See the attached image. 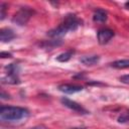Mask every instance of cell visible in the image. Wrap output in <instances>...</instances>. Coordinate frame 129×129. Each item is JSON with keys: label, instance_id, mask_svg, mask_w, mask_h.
Wrapping results in <instances>:
<instances>
[{"label": "cell", "instance_id": "obj_1", "mask_svg": "<svg viewBox=\"0 0 129 129\" xmlns=\"http://www.w3.org/2000/svg\"><path fill=\"white\" fill-rule=\"evenodd\" d=\"M29 112L22 107L2 106L0 109V119L7 122H16L28 117Z\"/></svg>", "mask_w": 129, "mask_h": 129}, {"label": "cell", "instance_id": "obj_2", "mask_svg": "<svg viewBox=\"0 0 129 129\" xmlns=\"http://www.w3.org/2000/svg\"><path fill=\"white\" fill-rule=\"evenodd\" d=\"M33 14V10L29 7H21L13 16L12 18V22L19 25V26H23L25 25L28 20L30 19V17Z\"/></svg>", "mask_w": 129, "mask_h": 129}, {"label": "cell", "instance_id": "obj_3", "mask_svg": "<svg viewBox=\"0 0 129 129\" xmlns=\"http://www.w3.org/2000/svg\"><path fill=\"white\" fill-rule=\"evenodd\" d=\"M81 23L82 21L75 14H67L60 24L64 27L67 31H74L81 25Z\"/></svg>", "mask_w": 129, "mask_h": 129}, {"label": "cell", "instance_id": "obj_4", "mask_svg": "<svg viewBox=\"0 0 129 129\" xmlns=\"http://www.w3.org/2000/svg\"><path fill=\"white\" fill-rule=\"evenodd\" d=\"M60 102L67 108H69V109H71V110H73L75 112H78V113H81V114H88V111L83 106H81L79 103H77V102H75L73 100H70L68 98H61Z\"/></svg>", "mask_w": 129, "mask_h": 129}, {"label": "cell", "instance_id": "obj_5", "mask_svg": "<svg viewBox=\"0 0 129 129\" xmlns=\"http://www.w3.org/2000/svg\"><path fill=\"white\" fill-rule=\"evenodd\" d=\"M114 36V31L109 28H103L100 29L97 33V38L100 44H106L108 43L111 38Z\"/></svg>", "mask_w": 129, "mask_h": 129}, {"label": "cell", "instance_id": "obj_6", "mask_svg": "<svg viewBox=\"0 0 129 129\" xmlns=\"http://www.w3.org/2000/svg\"><path fill=\"white\" fill-rule=\"evenodd\" d=\"M60 92L64 93V94H75L78 92H81L83 90L82 86L79 85H72V84H62L60 86H58L57 88Z\"/></svg>", "mask_w": 129, "mask_h": 129}, {"label": "cell", "instance_id": "obj_7", "mask_svg": "<svg viewBox=\"0 0 129 129\" xmlns=\"http://www.w3.org/2000/svg\"><path fill=\"white\" fill-rule=\"evenodd\" d=\"M15 38V33L10 28H2L0 30V40L2 42H7Z\"/></svg>", "mask_w": 129, "mask_h": 129}, {"label": "cell", "instance_id": "obj_8", "mask_svg": "<svg viewBox=\"0 0 129 129\" xmlns=\"http://www.w3.org/2000/svg\"><path fill=\"white\" fill-rule=\"evenodd\" d=\"M100 60V56L96 55V54H92V55H84L80 58V61L85 64V66H94L96 63H98Z\"/></svg>", "mask_w": 129, "mask_h": 129}, {"label": "cell", "instance_id": "obj_9", "mask_svg": "<svg viewBox=\"0 0 129 129\" xmlns=\"http://www.w3.org/2000/svg\"><path fill=\"white\" fill-rule=\"evenodd\" d=\"M108 18V13L104 9H97L93 14V20L95 22H105Z\"/></svg>", "mask_w": 129, "mask_h": 129}, {"label": "cell", "instance_id": "obj_10", "mask_svg": "<svg viewBox=\"0 0 129 129\" xmlns=\"http://www.w3.org/2000/svg\"><path fill=\"white\" fill-rule=\"evenodd\" d=\"M67 32H68V31H67V30L64 29V27L60 24V25H58L57 27H55V28L49 30V31L47 32V35L50 36V37H60V36L64 35Z\"/></svg>", "mask_w": 129, "mask_h": 129}, {"label": "cell", "instance_id": "obj_11", "mask_svg": "<svg viewBox=\"0 0 129 129\" xmlns=\"http://www.w3.org/2000/svg\"><path fill=\"white\" fill-rule=\"evenodd\" d=\"M2 83L10 84V85H17L20 83V79H19V76L17 75H6L4 78H2Z\"/></svg>", "mask_w": 129, "mask_h": 129}, {"label": "cell", "instance_id": "obj_12", "mask_svg": "<svg viewBox=\"0 0 129 129\" xmlns=\"http://www.w3.org/2000/svg\"><path fill=\"white\" fill-rule=\"evenodd\" d=\"M111 67L114 69H127L129 68V59H119L111 62Z\"/></svg>", "mask_w": 129, "mask_h": 129}, {"label": "cell", "instance_id": "obj_13", "mask_svg": "<svg viewBox=\"0 0 129 129\" xmlns=\"http://www.w3.org/2000/svg\"><path fill=\"white\" fill-rule=\"evenodd\" d=\"M5 71H6V75H17V76H19L20 68L16 63H10L5 68Z\"/></svg>", "mask_w": 129, "mask_h": 129}, {"label": "cell", "instance_id": "obj_14", "mask_svg": "<svg viewBox=\"0 0 129 129\" xmlns=\"http://www.w3.org/2000/svg\"><path fill=\"white\" fill-rule=\"evenodd\" d=\"M74 52H75L74 50H68L66 52H62V53H60V54H58L56 56V60L60 61V62H66V61L71 59V57L73 56Z\"/></svg>", "mask_w": 129, "mask_h": 129}, {"label": "cell", "instance_id": "obj_15", "mask_svg": "<svg viewBox=\"0 0 129 129\" xmlns=\"http://www.w3.org/2000/svg\"><path fill=\"white\" fill-rule=\"evenodd\" d=\"M118 122L119 123H122V124L128 123L129 122V112H126V113L122 114L121 116H119L118 117Z\"/></svg>", "mask_w": 129, "mask_h": 129}, {"label": "cell", "instance_id": "obj_16", "mask_svg": "<svg viewBox=\"0 0 129 129\" xmlns=\"http://www.w3.org/2000/svg\"><path fill=\"white\" fill-rule=\"evenodd\" d=\"M5 10H6V4L5 3H1L0 5V11H1V14H0V19L3 20L4 17H5Z\"/></svg>", "mask_w": 129, "mask_h": 129}, {"label": "cell", "instance_id": "obj_17", "mask_svg": "<svg viewBox=\"0 0 129 129\" xmlns=\"http://www.w3.org/2000/svg\"><path fill=\"white\" fill-rule=\"evenodd\" d=\"M119 80H120L122 83L129 85V75H124V76H121V77L119 78Z\"/></svg>", "mask_w": 129, "mask_h": 129}, {"label": "cell", "instance_id": "obj_18", "mask_svg": "<svg viewBox=\"0 0 129 129\" xmlns=\"http://www.w3.org/2000/svg\"><path fill=\"white\" fill-rule=\"evenodd\" d=\"M0 56H1L2 58H4V57H11V56H12V54H11L10 52L2 51V52H1V54H0Z\"/></svg>", "mask_w": 129, "mask_h": 129}, {"label": "cell", "instance_id": "obj_19", "mask_svg": "<svg viewBox=\"0 0 129 129\" xmlns=\"http://www.w3.org/2000/svg\"><path fill=\"white\" fill-rule=\"evenodd\" d=\"M1 99H9V96H8V95L6 96V95H5V92L2 91V92H1Z\"/></svg>", "mask_w": 129, "mask_h": 129}, {"label": "cell", "instance_id": "obj_20", "mask_svg": "<svg viewBox=\"0 0 129 129\" xmlns=\"http://www.w3.org/2000/svg\"><path fill=\"white\" fill-rule=\"evenodd\" d=\"M31 129H46L44 126H36V127H33Z\"/></svg>", "mask_w": 129, "mask_h": 129}, {"label": "cell", "instance_id": "obj_21", "mask_svg": "<svg viewBox=\"0 0 129 129\" xmlns=\"http://www.w3.org/2000/svg\"><path fill=\"white\" fill-rule=\"evenodd\" d=\"M70 129H87L86 127H73V128H70Z\"/></svg>", "mask_w": 129, "mask_h": 129}, {"label": "cell", "instance_id": "obj_22", "mask_svg": "<svg viewBox=\"0 0 129 129\" xmlns=\"http://www.w3.org/2000/svg\"><path fill=\"white\" fill-rule=\"evenodd\" d=\"M125 5H126V7H129V2H127Z\"/></svg>", "mask_w": 129, "mask_h": 129}]
</instances>
